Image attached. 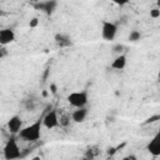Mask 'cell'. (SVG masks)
Instances as JSON below:
<instances>
[{
	"label": "cell",
	"mask_w": 160,
	"mask_h": 160,
	"mask_svg": "<svg viewBox=\"0 0 160 160\" xmlns=\"http://www.w3.org/2000/svg\"><path fill=\"white\" fill-rule=\"evenodd\" d=\"M41 129H42V120L39 119L36 120L35 122L22 128L20 131H19V136L24 140V141H28V142H35L38 141L40 138H41Z\"/></svg>",
	"instance_id": "obj_1"
},
{
	"label": "cell",
	"mask_w": 160,
	"mask_h": 160,
	"mask_svg": "<svg viewBox=\"0 0 160 160\" xmlns=\"http://www.w3.org/2000/svg\"><path fill=\"white\" fill-rule=\"evenodd\" d=\"M2 155L5 160H18L22 156V152L18 145V141L15 138H10L2 149Z\"/></svg>",
	"instance_id": "obj_2"
},
{
	"label": "cell",
	"mask_w": 160,
	"mask_h": 160,
	"mask_svg": "<svg viewBox=\"0 0 160 160\" xmlns=\"http://www.w3.org/2000/svg\"><path fill=\"white\" fill-rule=\"evenodd\" d=\"M68 102L75 108V109H80V108H85L89 102V92L86 90H81V91H72L66 96Z\"/></svg>",
	"instance_id": "obj_3"
},
{
	"label": "cell",
	"mask_w": 160,
	"mask_h": 160,
	"mask_svg": "<svg viewBox=\"0 0 160 160\" xmlns=\"http://www.w3.org/2000/svg\"><path fill=\"white\" fill-rule=\"evenodd\" d=\"M118 34V24L109 21V20H104L102 25H101V36L105 41H112L115 39Z\"/></svg>",
	"instance_id": "obj_4"
},
{
	"label": "cell",
	"mask_w": 160,
	"mask_h": 160,
	"mask_svg": "<svg viewBox=\"0 0 160 160\" xmlns=\"http://www.w3.org/2000/svg\"><path fill=\"white\" fill-rule=\"evenodd\" d=\"M34 9L35 10H39L41 11L42 14L50 16L55 12L56 8H58V1L55 0H45V1H38V2H34L32 4Z\"/></svg>",
	"instance_id": "obj_5"
},
{
	"label": "cell",
	"mask_w": 160,
	"mask_h": 160,
	"mask_svg": "<svg viewBox=\"0 0 160 160\" xmlns=\"http://www.w3.org/2000/svg\"><path fill=\"white\" fill-rule=\"evenodd\" d=\"M42 120V126L51 130V129H55L59 126V115H58V111L55 109L52 110H49L44 118L41 119Z\"/></svg>",
	"instance_id": "obj_6"
},
{
	"label": "cell",
	"mask_w": 160,
	"mask_h": 160,
	"mask_svg": "<svg viewBox=\"0 0 160 160\" xmlns=\"http://www.w3.org/2000/svg\"><path fill=\"white\" fill-rule=\"evenodd\" d=\"M54 41L56 44L58 48L60 49H64V48H70L74 45V41H72V38L66 34V32H56L54 35Z\"/></svg>",
	"instance_id": "obj_7"
},
{
	"label": "cell",
	"mask_w": 160,
	"mask_h": 160,
	"mask_svg": "<svg viewBox=\"0 0 160 160\" xmlns=\"http://www.w3.org/2000/svg\"><path fill=\"white\" fill-rule=\"evenodd\" d=\"M15 41V31L11 28H5L0 30V45L6 46Z\"/></svg>",
	"instance_id": "obj_8"
},
{
	"label": "cell",
	"mask_w": 160,
	"mask_h": 160,
	"mask_svg": "<svg viewBox=\"0 0 160 160\" xmlns=\"http://www.w3.org/2000/svg\"><path fill=\"white\" fill-rule=\"evenodd\" d=\"M6 125L11 134H19V131L22 129V120L19 115H14L8 120Z\"/></svg>",
	"instance_id": "obj_9"
},
{
	"label": "cell",
	"mask_w": 160,
	"mask_h": 160,
	"mask_svg": "<svg viewBox=\"0 0 160 160\" xmlns=\"http://www.w3.org/2000/svg\"><path fill=\"white\" fill-rule=\"evenodd\" d=\"M146 150L152 155V156H159L160 155V136L156 134L146 145Z\"/></svg>",
	"instance_id": "obj_10"
},
{
	"label": "cell",
	"mask_w": 160,
	"mask_h": 160,
	"mask_svg": "<svg viewBox=\"0 0 160 160\" xmlns=\"http://www.w3.org/2000/svg\"><path fill=\"white\" fill-rule=\"evenodd\" d=\"M88 114H89V111H88V108L85 106V108L75 109V110L71 112L70 116H71V120H72L74 122H76V124H81V122H84V121L86 120Z\"/></svg>",
	"instance_id": "obj_11"
},
{
	"label": "cell",
	"mask_w": 160,
	"mask_h": 160,
	"mask_svg": "<svg viewBox=\"0 0 160 160\" xmlns=\"http://www.w3.org/2000/svg\"><path fill=\"white\" fill-rule=\"evenodd\" d=\"M125 66H126V55L125 54L118 55L110 64V68L114 70H122V69H125Z\"/></svg>",
	"instance_id": "obj_12"
},
{
	"label": "cell",
	"mask_w": 160,
	"mask_h": 160,
	"mask_svg": "<svg viewBox=\"0 0 160 160\" xmlns=\"http://www.w3.org/2000/svg\"><path fill=\"white\" fill-rule=\"evenodd\" d=\"M24 108L26 111H35L38 108V101L34 96H28L26 99H24Z\"/></svg>",
	"instance_id": "obj_13"
},
{
	"label": "cell",
	"mask_w": 160,
	"mask_h": 160,
	"mask_svg": "<svg viewBox=\"0 0 160 160\" xmlns=\"http://www.w3.org/2000/svg\"><path fill=\"white\" fill-rule=\"evenodd\" d=\"M70 121H71L70 114H62V115H60V118H59V126L66 128V126L70 125Z\"/></svg>",
	"instance_id": "obj_14"
},
{
	"label": "cell",
	"mask_w": 160,
	"mask_h": 160,
	"mask_svg": "<svg viewBox=\"0 0 160 160\" xmlns=\"http://www.w3.org/2000/svg\"><path fill=\"white\" fill-rule=\"evenodd\" d=\"M128 39H129L130 42H138L141 39V32L139 30H131L129 36H128Z\"/></svg>",
	"instance_id": "obj_15"
},
{
	"label": "cell",
	"mask_w": 160,
	"mask_h": 160,
	"mask_svg": "<svg viewBox=\"0 0 160 160\" xmlns=\"http://www.w3.org/2000/svg\"><path fill=\"white\" fill-rule=\"evenodd\" d=\"M124 45L122 44H115L112 48H111V50H112V52L114 54H118V55H121V54H124Z\"/></svg>",
	"instance_id": "obj_16"
},
{
	"label": "cell",
	"mask_w": 160,
	"mask_h": 160,
	"mask_svg": "<svg viewBox=\"0 0 160 160\" xmlns=\"http://www.w3.org/2000/svg\"><path fill=\"white\" fill-rule=\"evenodd\" d=\"M150 18L152 19H159L160 18V8H152L150 10Z\"/></svg>",
	"instance_id": "obj_17"
},
{
	"label": "cell",
	"mask_w": 160,
	"mask_h": 160,
	"mask_svg": "<svg viewBox=\"0 0 160 160\" xmlns=\"http://www.w3.org/2000/svg\"><path fill=\"white\" fill-rule=\"evenodd\" d=\"M8 55H9V50L6 49V46H1L0 45V60L4 59V58H6Z\"/></svg>",
	"instance_id": "obj_18"
},
{
	"label": "cell",
	"mask_w": 160,
	"mask_h": 160,
	"mask_svg": "<svg viewBox=\"0 0 160 160\" xmlns=\"http://www.w3.org/2000/svg\"><path fill=\"white\" fill-rule=\"evenodd\" d=\"M38 24H39V19H38V18H32V19L30 20V22H29V26H30V28H36Z\"/></svg>",
	"instance_id": "obj_19"
},
{
	"label": "cell",
	"mask_w": 160,
	"mask_h": 160,
	"mask_svg": "<svg viewBox=\"0 0 160 160\" xmlns=\"http://www.w3.org/2000/svg\"><path fill=\"white\" fill-rule=\"evenodd\" d=\"M121 160H138V158H136V155H134V154H129V155L124 156Z\"/></svg>",
	"instance_id": "obj_20"
},
{
	"label": "cell",
	"mask_w": 160,
	"mask_h": 160,
	"mask_svg": "<svg viewBox=\"0 0 160 160\" xmlns=\"http://www.w3.org/2000/svg\"><path fill=\"white\" fill-rule=\"evenodd\" d=\"M159 119H160V115H158V114H156V115H154L152 118H149L146 122H154V121H156V120H159Z\"/></svg>",
	"instance_id": "obj_21"
},
{
	"label": "cell",
	"mask_w": 160,
	"mask_h": 160,
	"mask_svg": "<svg viewBox=\"0 0 160 160\" xmlns=\"http://www.w3.org/2000/svg\"><path fill=\"white\" fill-rule=\"evenodd\" d=\"M50 90H51L52 94H56V85L55 84H51L50 85Z\"/></svg>",
	"instance_id": "obj_22"
},
{
	"label": "cell",
	"mask_w": 160,
	"mask_h": 160,
	"mask_svg": "<svg viewBox=\"0 0 160 160\" xmlns=\"http://www.w3.org/2000/svg\"><path fill=\"white\" fill-rule=\"evenodd\" d=\"M79 160H90V159H88V158L84 156V158H81V159H79Z\"/></svg>",
	"instance_id": "obj_23"
},
{
	"label": "cell",
	"mask_w": 160,
	"mask_h": 160,
	"mask_svg": "<svg viewBox=\"0 0 160 160\" xmlns=\"http://www.w3.org/2000/svg\"><path fill=\"white\" fill-rule=\"evenodd\" d=\"M32 160H40V158H39V156H36V158H34Z\"/></svg>",
	"instance_id": "obj_24"
}]
</instances>
